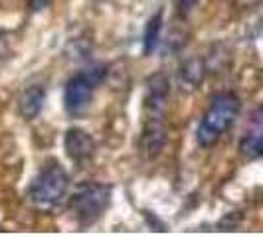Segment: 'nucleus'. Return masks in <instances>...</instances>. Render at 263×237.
<instances>
[{
	"mask_svg": "<svg viewBox=\"0 0 263 237\" xmlns=\"http://www.w3.org/2000/svg\"><path fill=\"white\" fill-rule=\"evenodd\" d=\"M241 111V101L237 99L236 93H218L210 101V107L200 118L196 131V141L200 146L210 148L214 146L226 132L232 129Z\"/></svg>",
	"mask_w": 263,
	"mask_h": 237,
	"instance_id": "1",
	"label": "nucleus"
},
{
	"mask_svg": "<svg viewBox=\"0 0 263 237\" xmlns=\"http://www.w3.org/2000/svg\"><path fill=\"white\" fill-rule=\"evenodd\" d=\"M69 192V176L66 168L50 160L42 170L36 174L32 184L28 188V202L38 211H53L58 210L67 198Z\"/></svg>",
	"mask_w": 263,
	"mask_h": 237,
	"instance_id": "2",
	"label": "nucleus"
},
{
	"mask_svg": "<svg viewBox=\"0 0 263 237\" xmlns=\"http://www.w3.org/2000/svg\"><path fill=\"white\" fill-rule=\"evenodd\" d=\"M113 190L109 184L101 182H83L79 184L69 198V210L81 227L93 225L111 206Z\"/></svg>",
	"mask_w": 263,
	"mask_h": 237,
	"instance_id": "3",
	"label": "nucleus"
},
{
	"mask_svg": "<svg viewBox=\"0 0 263 237\" xmlns=\"http://www.w3.org/2000/svg\"><path fill=\"white\" fill-rule=\"evenodd\" d=\"M105 75V66H91L76 73L73 77H69V81L66 83V91H64V105L71 117L83 115L87 111V107L91 105L93 93L101 85Z\"/></svg>",
	"mask_w": 263,
	"mask_h": 237,
	"instance_id": "4",
	"label": "nucleus"
},
{
	"mask_svg": "<svg viewBox=\"0 0 263 237\" xmlns=\"http://www.w3.org/2000/svg\"><path fill=\"white\" fill-rule=\"evenodd\" d=\"M164 145H166V125H164V117H145L141 139H139V150H141V154L146 160H155L164 150Z\"/></svg>",
	"mask_w": 263,
	"mask_h": 237,
	"instance_id": "5",
	"label": "nucleus"
},
{
	"mask_svg": "<svg viewBox=\"0 0 263 237\" xmlns=\"http://www.w3.org/2000/svg\"><path fill=\"white\" fill-rule=\"evenodd\" d=\"M64 146H66V152L71 162H76L78 166H85L87 162H91L95 156V141L87 131L83 129H67L66 136H64Z\"/></svg>",
	"mask_w": 263,
	"mask_h": 237,
	"instance_id": "6",
	"label": "nucleus"
},
{
	"mask_svg": "<svg viewBox=\"0 0 263 237\" xmlns=\"http://www.w3.org/2000/svg\"><path fill=\"white\" fill-rule=\"evenodd\" d=\"M171 95V81L164 73H157L148 79L145 95V117H164Z\"/></svg>",
	"mask_w": 263,
	"mask_h": 237,
	"instance_id": "7",
	"label": "nucleus"
},
{
	"mask_svg": "<svg viewBox=\"0 0 263 237\" xmlns=\"http://www.w3.org/2000/svg\"><path fill=\"white\" fill-rule=\"evenodd\" d=\"M46 101V87L44 85H30L18 99V113L24 121H34L42 113Z\"/></svg>",
	"mask_w": 263,
	"mask_h": 237,
	"instance_id": "8",
	"label": "nucleus"
},
{
	"mask_svg": "<svg viewBox=\"0 0 263 237\" xmlns=\"http://www.w3.org/2000/svg\"><path fill=\"white\" fill-rule=\"evenodd\" d=\"M263 152V139H261V123L255 125L253 131H248L239 141V154L248 160H257Z\"/></svg>",
	"mask_w": 263,
	"mask_h": 237,
	"instance_id": "9",
	"label": "nucleus"
},
{
	"mask_svg": "<svg viewBox=\"0 0 263 237\" xmlns=\"http://www.w3.org/2000/svg\"><path fill=\"white\" fill-rule=\"evenodd\" d=\"M160 32H162V10H158L155 16H151L148 22H146L145 36H143V52H145V55H151L157 50L158 42H160Z\"/></svg>",
	"mask_w": 263,
	"mask_h": 237,
	"instance_id": "10",
	"label": "nucleus"
},
{
	"mask_svg": "<svg viewBox=\"0 0 263 237\" xmlns=\"http://www.w3.org/2000/svg\"><path fill=\"white\" fill-rule=\"evenodd\" d=\"M204 77H206V64L200 57L188 60L180 69V79L188 87H198L204 81Z\"/></svg>",
	"mask_w": 263,
	"mask_h": 237,
	"instance_id": "11",
	"label": "nucleus"
},
{
	"mask_svg": "<svg viewBox=\"0 0 263 237\" xmlns=\"http://www.w3.org/2000/svg\"><path fill=\"white\" fill-rule=\"evenodd\" d=\"M174 4H176V8H178V12L182 14V16H186V14H190V10L198 4V0H174Z\"/></svg>",
	"mask_w": 263,
	"mask_h": 237,
	"instance_id": "12",
	"label": "nucleus"
},
{
	"mask_svg": "<svg viewBox=\"0 0 263 237\" xmlns=\"http://www.w3.org/2000/svg\"><path fill=\"white\" fill-rule=\"evenodd\" d=\"M50 4H52V0H28V8L32 12H40V10L48 8Z\"/></svg>",
	"mask_w": 263,
	"mask_h": 237,
	"instance_id": "13",
	"label": "nucleus"
},
{
	"mask_svg": "<svg viewBox=\"0 0 263 237\" xmlns=\"http://www.w3.org/2000/svg\"><path fill=\"white\" fill-rule=\"evenodd\" d=\"M4 42H6V38H4V34L0 32V60H2V55H4Z\"/></svg>",
	"mask_w": 263,
	"mask_h": 237,
	"instance_id": "14",
	"label": "nucleus"
},
{
	"mask_svg": "<svg viewBox=\"0 0 263 237\" xmlns=\"http://www.w3.org/2000/svg\"><path fill=\"white\" fill-rule=\"evenodd\" d=\"M243 2H248V4H253V2H257V0H243Z\"/></svg>",
	"mask_w": 263,
	"mask_h": 237,
	"instance_id": "15",
	"label": "nucleus"
}]
</instances>
